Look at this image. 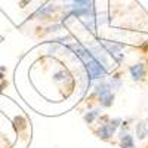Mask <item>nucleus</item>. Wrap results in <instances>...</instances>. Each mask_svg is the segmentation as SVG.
<instances>
[{
  "mask_svg": "<svg viewBox=\"0 0 148 148\" xmlns=\"http://www.w3.org/2000/svg\"><path fill=\"white\" fill-rule=\"evenodd\" d=\"M120 145L123 148H135V144H133V139H132L130 135H123L121 141H120Z\"/></svg>",
  "mask_w": 148,
  "mask_h": 148,
  "instance_id": "nucleus-4",
  "label": "nucleus"
},
{
  "mask_svg": "<svg viewBox=\"0 0 148 148\" xmlns=\"http://www.w3.org/2000/svg\"><path fill=\"white\" fill-rule=\"evenodd\" d=\"M59 28H61V25H52V27H49V31H56Z\"/></svg>",
  "mask_w": 148,
  "mask_h": 148,
  "instance_id": "nucleus-8",
  "label": "nucleus"
},
{
  "mask_svg": "<svg viewBox=\"0 0 148 148\" xmlns=\"http://www.w3.org/2000/svg\"><path fill=\"white\" fill-rule=\"evenodd\" d=\"M136 132H138V138L139 139H144L147 135H148V129L145 126V123H139V125L136 126Z\"/></svg>",
  "mask_w": 148,
  "mask_h": 148,
  "instance_id": "nucleus-5",
  "label": "nucleus"
},
{
  "mask_svg": "<svg viewBox=\"0 0 148 148\" xmlns=\"http://www.w3.org/2000/svg\"><path fill=\"white\" fill-rule=\"evenodd\" d=\"M98 114H99V113H98V111H90V113H88V114L84 116V120L88 121V123H92V121L95 120V117H96Z\"/></svg>",
  "mask_w": 148,
  "mask_h": 148,
  "instance_id": "nucleus-7",
  "label": "nucleus"
},
{
  "mask_svg": "<svg viewBox=\"0 0 148 148\" xmlns=\"http://www.w3.org/2000/svg\"><path fill=\"white\" fill-rule=\"evenodd\" d=\"M145 65L144 64H136V65H132L130 67V74H132V79L133 80H142L145 77Z\"/></svg>",
  "mask_w": 148,
  "mask_h": 148,
  "instance_id": "nucleus-1",
  "label": "nucleus"
},
{
  "mask_svg": "<svg viewBox=\"0 0 148 148\" xmlns=\"http://www.w3.org/2000/svg\"><path fill=\"white\" fill-rule=\"evenodd\" d=\"M25 126H27V120L24 119L22 116H18V117H15V127L16 129H25Z\"/></svg>",
  "mask_w": 148,
  "mask_h": 148,
  "instance_id": "nucleus-6",
  "label": "nucleus"
},
{
  "mask_svg": "<svg viewBox=\"0 0 148 148\" xmlns=\"http://www.w3.org/2000/svg\"><path fill=\"white\" fill-rule=\"evenodd\" d=\"M114 132H116V130L111 129L110 125H102V126L99 127V130H98V136L102 138V139H110L111 136H113Z\"/></svg>",
  "mask_w": 148,
  "mask_h": 148,
  "instance_id": "nucleus-2",
  "label": "nucleus"
},
{
  "mask_svg": "<svg viewBox=\"0 0 148 148\" xmlns=\"http://www.w3.org/2000/svg\"><path fill=\"white\" fill-rule=\"evenodd\" d=\"M2 79H3V76H2V74H0V80H2Z\"/></svg>",
  "mask_w": 148,
  "mask_h": 148,
  "instance_id": "nucleus-10",
  "label": "nucleus"
},
{
  "mask_svg": "<svg viewBox=\"0 0 148 148\" xmlns=\"http://www.w3.org/2000/svg\"><path fill=\"white\" fill-rule=\"evenodd\" d=\"M53 10V8L52 6H43V8H40L39 10L34 14V16H37V18H40V19H46V18H49V15H51V12Z\"/></svg>",
  "mask_w": 148,
  "mask_h": 148,
  "instance_id": "nucleus-3",
  "label": "nucleus"
},
{
  "mask_svg": "<svg viewBox=\"0 0 148 148\" xmlns=\"http://www.w3.org/2000/svg\"><path fill=\"white\" fill-rule=\"evenodd\" d=\"M5 86H6V83H5V82H3V83H2V84H0V92H2V89H3V88H5Z\"/></svg>",
  "mask_w": 148,
  "mask_h": 148,
  "instance_id": "nucleus-9",
  "label": "nucleus"
}]
</instances>
